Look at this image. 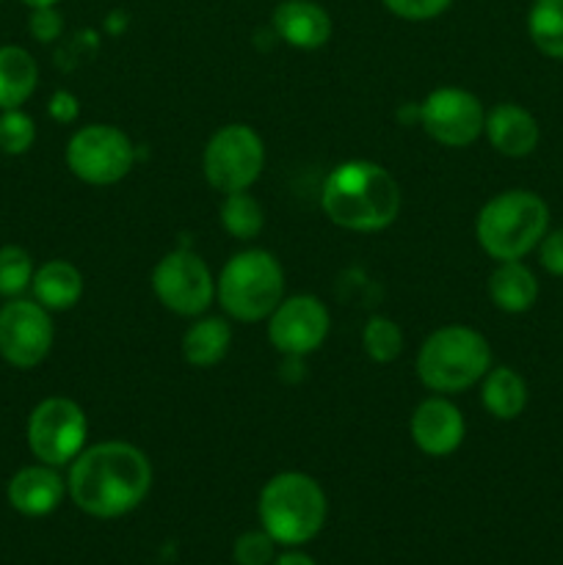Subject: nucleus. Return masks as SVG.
I'll use <instances>...</instances> for the list:
<instances>
[{
    "mask_svg": "<svg viewBox=\"0 0 563 565\" xmlns=\"http://www.w3.org/2000/svg\"><path fill=\"white\" fill-rule=\"evenodd\" d=\"M152 489V463L130 441L83 447L70 463L66 494L92 519H119L136 511Z\"/></svg>",
    "mask_w": 563,
    "mask_h": 565,
    "instance_id": "f257e3e1",
    "label": "nucleus"
},
{
    "mask_svg": "<svg viewBox=\"0 0 563 565\" xmlns=\"http://www.w3.org/2000/svg\"><path fill=\"white\" fill-rule=\"evenodd\" d=\"M401 185L390 169L373 160H346L326 174L320 207L348 232H384L401 213Z\"/></svg>",
    "mask_w": 563,
    "mask_h": 565,
    "instance_id": "f03ea898",
    "label": "nucleus"
},
{
    "mask_svg": "<svg viewBox=\"0 0 563 565\" xmlns=\"http://www.w3.org/2000/svg\"><path fill=\"white\" fill-rule=\"evenodd\" d=\"M546 232H550V207L539 193L524 188H511L491 196L475 218L478 246L495 263L524 259L539 248Z\"/></svg>",
    "mask_w": 563,
    "mask_h": 565,
    "instance_id": "7ed1b4c3",
    "label": "nucleus"
},
{
    "mask_svg": "<svg viewBox=\"0 0 563 565\" xmlns=\"http://www.w3.org/2000/svg\"><path fill=\"white\" fill-rule=\"evenodd\" d=\"M259 527L279 546L309 544L329 519V500L315 478L304 472H279L263 486L257 500Z\"/></svg>",
    "mask_w": 563,
    "mask_h": 565,
    "instance_id": "20e7f679",
    "label": "nucleus"
},
{
    "mask_svg": "<svg viewBox=\"0 0 563 565\" xmlns=\"http://www.w3.org/2000/svg\"><path fill=\"white\" fill-rule=\"evenodd\" d=\"M489 370V340L469 326H442L419 345L417 379L436 395H458L472 390Z\"/></svg>",
    "mask_w": 563,
    "mask_h": 565,
    "instance_id": "39448f33",
    "label": "nucleus"
},
{
    "mask_svg": "<svg viewBox=\"0 0 563 565\" xmlns=\"http://www.w3.org/2000/svg\"><path fill=\"white\" fill-rule=\"evenodd\" d=\"M215 298L226 318L237 323H259L285 298V270L265 248H246L226 259L215 279Z\"/></svg>",
    "mask_w": 563,
    "mask_h": 565,
    "instance_id": "423d86ee",
    "label": "nucleus"
},
{
    "mask_svg": "<svg viewBox=\"0 0 563 565\" xmlns=\"http://www.w3.org/2000/svg\"><path fill=\"white\" fill-rule=\"evenodd\" d=\"M265 169V143L243 121L219 127L202 152L204 180L219 193L248 191Z\"/></svg>",
    "mask_w": 563,
    "mask_h": 565,
    "instance_id": "0eeeda50",
    "label": "nucleus"
},
{
    "mask_svg": "<svg viewBox=\"0 0 563 565\" xmlns=\"http://www.w3.org/2000/svg\"><path fill=\"white\" fill-rule=\"evenodd\" d=\"M66 166L86 185H116L136 166V143L114 125H86L66 141Z\"/></svg>",
    "mask_w": 563,
    "mask_h": 565,
    "instance_id": "6e6552de",
    "label": "nucleus"
},
{
    "mask_svg": "<svg viewBox=\"0 0 563 565\" xmlns=\"http://www.w3.org/2000/svg\"><path fill=\"white\" fill-rule=\"evenodd\" d=\"M88 439L86 412L72 397H44L28 417V447L47 467H70Z\"/></svg>",
    "mask_w": 563,
    "mask_h": 565,
    "instance_id": "1a4fd4ad",
    "label": "nucleus"
},
{
    "mask_svg": "<svg viewBox=\"0 0 563 565\" xmlns=\"http://www.w3.org/2000/svg\"><path fill=\"white\" fill-rule=\"evenodd\" d=\"M152 292L169 312L199 318L215 301V276L196 252L174 248L155 265Z\"/></svg>",
    "mask_w": 563,
    "mask_h": 565,
    "instance_id": "9d476101",
    "label": "nucleus"
},
{
    "mask_svg": "<svg viewBox=\"0 0 563 565\" xmlns=\"http://www.w3.org/2000/svg\"><path fill=\"white\" fill-rule=\"evenodd\" d=\"M417 121L431 141L464 149L484 136L486 108L467 88L439 86L417 105Z\"/></svg>",
    "mask_w": 563,
    "mask_h": 565,
    "instance_id": "9b49d317",
    "label": "nucleus"
},
{
    "mask_svg": "<svg viewBox=\"0 0 563 565\" xmlns=\"http://www.w3.org/2000/svg\"><path fill=\"white\" fill-rule=\"evenodd\" d=\"M55 326L47 309L28 298H9L0 307V359L17 370H33L50 356Z\"/></svg>",
    "mask_w": 563,
    "mask_h": 565,
    "instance_id": "f8f14e48",
    "label": "nucleus"
},
{
    "mask_svg": "<svg viewBox=\"0 0 563 565\" xmlns=\"http://www.w3.org/2000/svg\"><path fill=\"white\" fill-rule=\"evenodd\" d=\"M331 329V315L318 296L282 298L268 318V342L287 359L318 351Z\"/></svg>",
    "mask_w": 563,
    "mask_h": 565,
    "instance_id": "ddd939ff",
    "label": "nucleus"
},
{
    "mask_svg": "<svg viewBox=\"0 0 563 565\" xmlns=\"http://www.w3.org/2000/svg\"><path fill=\"white\" fill-rule=\"evenodd\" d=\"M408 434H412L414 447L428 458H447L464 445L467 436V423L456 403L447 401L445 395L425 397L408 419Z\"/></svg>",
    "mask_w": 563,
    "mask_h": 565,
    "instance_id": "4468645a",
    "label": "nucleus"
},
{
    "mask_svg": "<svg viewBox=\"0 0 563 565\" xmlns=\"http://www.w3.org/2000/svg\"><path fill=\"white\" fill-rule=\"evenodd\" d=\"M9 505L28 519L50 516L66 497V480L59 469L47 463H33L14 472V478L6 486Z\"/></svg>",
    "mask_w": 563,
    "mask_h": 565,
    "instance_id": "2eb2a0df",
    "label": "nucleus"
},
{
    "mask_svg": "<svg viewBox=\"0 0 563 565\" xmlns=\"http://www.w3.org/2000/svg\"><path fill=\"white\" fill-rule=\"evenodd\" d=\"M276 39L296 50H318L331 39V14L315 0H282L270 17Z\"/></svg>",
    "mask_w": 563,
    "mask_h": 565,
    "instance_id": "dca6fc26",
    "label": "nucleus"
},
{
    "mask_svg": "<svg viewBox=\"0 0 563 565\" xmlns=\"http://www.w3.org/2000/svg\"><path fill=\"white\" fill-rule=\"evenodd\" d=\"M484 136L502 158H528L541 141V127L528 108L517 103H500L486 110Z\"/></svg>",
    "mask_w": 563,
    "mask_h": 565,
    "instance_id": "f3484780",
    "label": "nucleus"
},
{
    "mask_svg": "<svg viewBox=\"0 0 563 565\" xmlns=\"http://www.w3.org/2000/svg\"><path fill=\"white\" fill-rule=\"evenodd\" d=\"M31 290L47 312H70L83 298V274L70 259H47L33 274Z\"/></svg>",
    "mask_w": 563,
    "mask_h": 565,
    "instance_id": "a211bd4d",
    "label": "nucleus"
},
{
    "mask_svg": "<svg viewBox=\"0 0 563 565\" xmlns=\"http://www.w3.org/2000/svg\"><path fill=\"white\" fill-rule=\"evenodd\" d=\"M489 298L500 312L522 315L539 301V279L522 259L497 263L489 276Z\"/></svg>",
    "mask_w": 563,
    "mask_h": 565,
    "instance_id": "6ab92c4d",
    "label": "nucleus"
},
{
    "mask_svg": "<svg viewBox=\"0 0 563 565\" xmlns=\"http://www.w3.org/2000/svg\"><path fill=\"white\" fill-rule=\"evenodd\" d=\"M232 345V326L226 318H215L208 315L199 320H193L191 326L182 334V359H185L191 367L208 370L215 367L219 362H224V356L230 353Z\"/></svg>",
    "mask_w": 563,
    "mask_h": 565,
    "instance_id": "aec40b11",
    "label": "nucleus"
},
{
    "mask_svg": "<svg viewBox=\"0 0 563 565\" xmlns=\"http://www.w3.org/2000/svg\"><path fill=\"white\" fill-rule=\"evenodd\" d=\"M528 381L513 367H491L480 381V403L500 423L519 419L528 408Z\"/></svg>",
    "mask_w": 563,
    "mask_h": 565,
    "instance_id": "412c9836",
    "label": "nucleus"
},
{
    "mask_svg": "<svg viewBox=\"0 0 563 565\" xmlns=\"http://www.w3.org/2000/svg\"><path fill=\"white\" fill-rule=\"evenodd\" d=\"M39 86V64L20 44L0 47V110L25 105Z\"/></svg>",
    "mask_w": 563,
    "mask_h": 565,
    "instance_id": "4be33fe9",
    "label": "nucleus"
},
{
    "mask_svg": "<svg viewBox=\"0 0 563 565\" xmlns=\"http://www.w3.org/2000/svg\"><path fill=\"white\" fill-rule=\"evenodd\" d=\"M528 36L546 58L563 61V0H533L530 3Z\"/></svg>",
    "mask_w": 563,
    "mask_h": 565,
    "instance_id": "5701e85b",
    "label": "nucleus"
},
{
    "mask_svg": "<svg viewBox=\"0 0 563 565\" xmlns=\"http://www.w3.org/2000/svg\"><path fill=\"white\" fill-rule=\"evenodd\" d=\"M219 215L221 226H224L235 241H254L265 226L263 204H259L248 191L224 193Z\"/></svg>",
    "mask_w": 563,
    "mask_h": 565,
    "instance_id": "b1692460",
    "label": "nucleus"
},
{
    "mask_svg": "<svg viewBox=\"0 0 563 565\" xmlns=\"http://www.w3.org/2000/svg\"><path fill=\"white\" fill-rule=\"evenodd\" d=\"M403 345H406V340H403V331L392 318L373 315V318L364 323L362 348L375 364L395 362V359L403 353Z\"/></svg>",
    "mask_w": 563,
    "mask_h": 565,
    "instance_id": "393cba45",
    "label": "nucleus"
},
{
    "mask_svg": "<svg viewBox=\"0 0 563 565\" xmlns=\"http://www.w3.org/2000/svg\"><path fill=\"white\" fill-rule=\"evenodd\" d=\"M33 257L22 246H3L0 248V296L20 298L31 287Z\"/></svg>",
    "mask_w": 563,
    "mask_h": 565,
    "instance_id": "a878e982",
    "label": "nucleus"
},
{
    "mask_svg": "<svg viewBox=\"0 0 563 565\" xmlns=\"http://www.w3.org/2000/svg\"><path fill=\"white\" fill-rule=\"evenodd\" d=\"M33 141H36V125L25 110H0V152L25 154Z\"/></svg>",
    "mask_w": 563,
    "mask_h": 565,
    "instance_id": "bb28decb",
    "label": "nucleus"
},
{
    "mask_svg": "<svg viewBox=\"0 0 563 565\" xmlns=\"http://www.w3.org/2000/svg\"><path fill=\"white\" fill-rule=\"evenodd\" d=\"M276 541L259 530H246L243 535H237V541L232 544V561L237 565H274L276 561Z\"/></svg>",
    "mask_w": 563,
    "mask_h": 565,
    "instance_id": "cd10ccee",
    "label": "nucleus"
},
{
    "mask_svg": "<svg viewBox=\"0 0 563 565\" xmlns=\"http://www.w3.org/2000/svg\"><path fill=\"white\" fill-rule=\"evenodd\" d=\"M390 14L406 22H428L445 14L453 0H381Z\"/></svg>",
    "mask_w": 563,
    "mask_h": 565,
    "instance_id": "c85d7f7f",
    "label": "nucleus"
},
{
    "mask_svg": "<svg viewBox=\"0 0 563 565\" xmlns=\"http://www.w3.org/2000/svg\"><path fill=\"white\" fill-rule=\"evenodd\" d=\"M28 31L36 42L50 44L64 33V17L55 6H44V9H31V20H28Z\"/></svg>",
    "mask_w": 563,
    "mask_h": 565,
    "instance_id": "c756f323",
    "label": "nucleus"
},
{
    "mask_svg": "<svg viewBox=\"0 0 563 565\" xmlns=\"http://www.w3.org/2000/svg\"><path fill=\"white\" fill-rule=\"evenodd\" d=\"M539 263L546 274L563 279V230H552L539 243Z\"/></svg>",
    "mask_w": 563,
    "mask_h": 565,
    "instance_id": "7c9ffc66",
    "label": "nucleus"
},
{
    "mask_svg": "<svg viewBox=\"0 0 563 565\" xmlns=\"http://www.w3.org/2000/svg\"><path fill=\"white\" fill-rule=\"evenodd\" d=\"M47 114L53 116L55 121H61V125H72V121L81 116V103H77L75 94L61 88V92H55L53 97H50Z\"/></svg>",
    "mask_w": 563,
    "mask_h": 565,
    "instance_id": "2f4dec72",
    "label": "nucleus"
},
{
    "mask_svg": "<svg viewBox=\"0 0 563 565\" xmlns=\"http://www.w3.org/2000/svg\"><path fill=\"white\" fill-rule=\"evenodd\" d=\"M274 565H318V563H315L309 555H304V552L290 550V552H282V555H276Z\"/></svg>",
    "mask_w": 563,
    "mask_h": 565,
    "instance_id": "473e14b6",
    "label": "nucleus"
},
{
    "mask_svg": "<svg viewBox=\"0 0 563 565\" xmlns=\"http://www.w3.org/2000/svg\"><path fill=\"white\" fill-rule=\"evenodd\" d=\"M28 9H44V6H59L61 0H22Z\"/></svg>",
    "mask_w": 563,
    "mask_h": 565,
    "instance_id": "72a5a7b5",
    "label": "nucleus"
}]
</instances>
